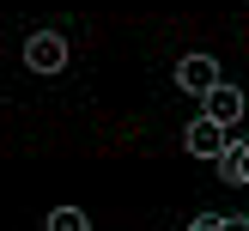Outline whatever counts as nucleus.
<instances>
[{
	"label": "nucleus",
	"mask_w": 249,
	"mask_h": 231,
	"mask_svg": "<svg viewBox=\"0 0 249 231\" xmlns=\"http://www.w3.org/2000/svg\"><path fill=\"white\" fill-rule=\"evenodd\" d=\"M24 67L31 73H61L67 67V36L61 31H31L24 36Z\"/></svg>",
	"instance_id": "f257e3e1"
},
{
	"label": "nucleus",
	"mask_w": 249,
	"mask_h": 231,
	"mask_svg": "<svg viewBox=\"0 0 249 231\" xmlns=\"http://www.w3.org/2000/svg\"><path fill=\"white\" fill-rule=\"evenodd\" d=\"M177 85H182L189 97H213L219 85H225V73H219L213 55H182V61H177Z\"/></svg>",
	"instance_id": "f03ea898"
},
{
	"label": "nucleus",
	"mask_w": 249,
	"mask_h": 231,
	"mask_svg": "<svg viewBox=\"0 0 249 231\" xmlns=\"http://www.w3.org/2000/svg\"><path fill=\"white\" fill-rule=\"evenodd\" d=\"M182 146H189L195 158H213V164H219V158H225V146H231V134L219 128L213 116H195V122H189V134H182Z\"/></svg>",
	"instance_id": "7ed1b4c3"
},
{
	"label": "nucleus",
	"mask_w": 249,
	"mask_h": 231,
	"mask_svg": "<svg viewBox=\"0 0 249 231\" xmlns=\"http://www.w3.org/2000/svg\"><path fill=\"white\" fill-rule=\"evenodd\" d=\"M201 104H207V116H213L219 128L243 116V91H237V85H219V91H213V97H201Z\"/></svg>",
	"instance_id": "20e7f679"
},
{
	"label": "nucleus",
	"mask_w": 249,
	"mask_h": 231,
	"mask_svg": "<svg viewBox=\"0 0 249 231\" xmlns=\"http://www.w3.org/2000/svg\"><path fill=\"white\" fill-rule=\"evenodd\" d=\"M219 177H225V182H249V140H231V146H225Z\"/></svg>",
	"instance_id": "39448f33"
},
{
	"label": "nucleus",
	"mask_w": 249,
	"mask_h": 231,
	"mask_svg": "<svg viewBox=\"0 0 249 231\" xmlns=\"http://www.w3.org/2000/svg\"><path fill=\"white\" fill-rule=\"evenodd\" d=\"M49 231H91V219H85L79 207H55V213H49Z\"/></svg>",
	"instance_id": "423d86ee"
},
{
	"label": "nucleus",
	"mask_w": 249,
	"mask_h": 231,
	"mask_svg": "<svg viewBox=\"0 0 249 231\" xmlns=\"http://www.w3.org/2000/svg\"><path fill=\"white\" fill-rule=\"evenodd\" d=\"M189 231H225V219H195Z\"/></svg>",
	"instance_id": "0eeeda50"
},
{
	"label": "nucleus",
	"mask_w": 249,
	"mask_h": 231,
	"mask_svg": "<svg viewBox=\"0 0 249 231\" xmlns=\"http://www.w3.org/2000/svg\"><path fill=\"white\" fill-rule=\"evenodd\" d=\"M225 231H249V219H243V213H231V219H225Z\"/></svg>",
	"instance_id": "6e6552de"
}]
</instances>
